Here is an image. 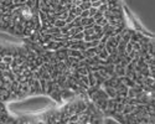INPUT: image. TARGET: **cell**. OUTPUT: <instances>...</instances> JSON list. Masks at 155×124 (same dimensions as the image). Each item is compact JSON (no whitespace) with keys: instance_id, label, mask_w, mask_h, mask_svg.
Returning <instances> with one entry per match:
<instances>
[{"instance_id":"obj_1","label":"cell","mask_w":155,"mask_h":124,"mask_svg":"<svg viewBox=\"0 0 155 124\" xmlns=\"http://www.w3.org/2000/svg\"><path fill=\"white\" fill-rule=\"evenodd\" d=\"M132 15L122 0H38L40 28L29 40L48 51H80L89 73H103L124 55Z\"/></svg>"}]
</instances>
